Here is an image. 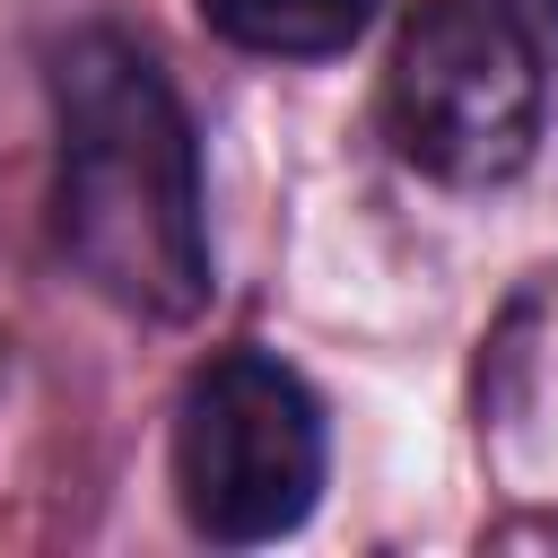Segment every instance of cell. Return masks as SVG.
<instances>
[{"mask_svg": "<svg viewBox=\"0 0 558 558\" xmlns=\"http://www.w3.org/2000/svg\"><path fill=\"white\" fill-rule=\"evenodd\" d=\"M52 96V253L61 270L131 323L183 331L218 296L209 253V166L183 87L122 26H70L44 52Z\"/></svg>", "mask_w": 558, "mask_h": 558, "instance_id": "6da1fadb", "label": "cell"}, {"mask_svg": "<svg viewBox=\"0 0 558 558\" xmlns=\"http://www.w3.org/2000/svg\"><path fill=\"white\" fill-rule=\"evenodd\" d=\"M549 61L514 0H418L384 61V140L445 192H497L541 157Z\"/></svg>", "mask_w": 558, "mask_h": 558, "instance_id": "7a4b0ae2", "label": "cell"}, {"mask_svg": "<svg viewBox=\"0 0 558 558\" xmlns=\"http://www.w3.org/2000/svg\"><path fill=\"white\" fill-rule=\"evenodd\" d=\"M166 480L209 549H270L314 523L331 480L323 392L270 349H218L183 375L166 427Z\"/></svg>", "mask_w": 558, "mask_h": 558, "instance_id": "3957f363", "label": "cell"}, {"mask_svg": "<svg viewBox=\"0 0 558 558\" xmlns=\"http://www.w3.org/2000/svg\"><path fill=\"white\" fill-rule=\"evenodd\" d=\"M384 0H192V17L253 61H340Z\"/></svg>", "mask_w": 558, "mask_h": 558, "instance_id": "277c9868", "label": "cell"}, {"mask_svg": "<svg viewBox=\"0 0 558 558\" xmlns=\"http://www.w3.org/2000/svg\"><path fill=\"white\" fill-rule=\"evenodd\" d=\"M514 9H523L532 26H558V0H514Z\"/></svg>", "mask_w": 558, "mask_h": 558, "instance_id": "5b68a950", "label": "cell"}]
</instances>
